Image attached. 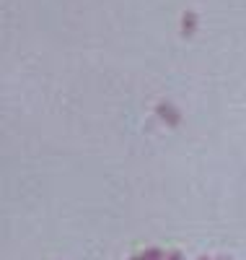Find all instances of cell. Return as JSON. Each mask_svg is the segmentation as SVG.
<instances>
[{"instance_id":"obj_1","label":"cell","mask_w":246,"mask_h":260,"mask_svg":"<svg viewBox=\"0 0 246 260\" xmlns=\"http://www.w3.org/2000/svg\"><path fill=\"white\" fill-rule=\"evenodd\" d=\"M155 117L163 120L169 127L182 125V115H179V110H176L174 104H169V102H158V104H155Z\"/></svg>"},{"instance_id":"obj_2","label":"cell","mask_w":246,"mask_h":260,"mask_svg":"<svg viewBox=\"0 0 246 260\" xmlns=\"http://www.w3.org/2000/svg\"><path fill=\"white\" fill-rule=\"evenodd\" d=\"M197 29V13L194 11H184L182 13V34L184 37H192Z\"/></svg>"},{"instance_id":"obj_3","label":"cell","mask_w":246,"mask_h":260,"mask_svg":"<svg viewBox=\"0 0 246 260\" xmlns=\"http://www.w3.org/2000/svg\"><path fill=\"white\" fill-rule=\"evenodd\" d=\"M166 260H184V255L179 252V250H174V252H169V255H166Z\"/></svg>"},{"instance_id":"obj_4","label":"cell","mask_w":246,"mask_h":260,"mask_svg":"<svg viewBox=\"0 0 246 260\" xmlns=\"http://www.w3.org/2000/svg\"><path fill=\"white\" fill-rule=\"evenodd\" d=\"M215 260H231V257H215Z\"/></svg>"},{"instance_id":"obj_5","label":"cell","mask_w":246,"mask_h":260,"mask_svg":"<svg viewBox=\"0 0 246 260\" xmlns=\"http://www.w3.org/2000/svg\"><path fill=\"white\" fill-rule=\"evenodd\" d=\"M197 260H210V257H197Z\"/></svg>"}]
</instances>
